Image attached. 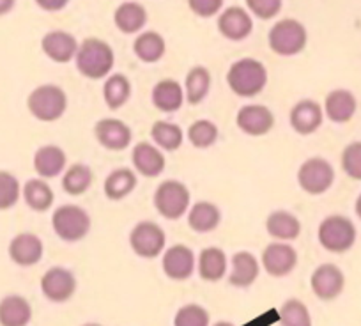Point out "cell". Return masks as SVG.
I'll return each instance as SVG.
<instances>
[{
    "mask_svg": "<svg viewBox=\"0 0 361 326\" xmlns=\"http://www.w3.org/2000/svg\"><path fill=\"white\" fill-rule=\"evenodd\" d=\"M227 84L234 95L241 98H253L260 95L267 84L266 66L252 57L239 59L228 69Z\"/></svg>",
    "mask_w": 361,
    "mask_h": 326,
    "instance_id": "cell-1",
    "label": "cell"
},
{
    "mask_svg": "<svg viewBox=\"0 0 361 326\" xmlns=\"http://www.w3.org/2000/svg\"><path fill=\"white\" fill-rule=\"evenodd\" d=\"M76 69L82 73L85 78L99 80L106 78L114 68V50L109 43L96 37H89L78 47L75 55Z\"/></svg>",
    "mask_w": 361,
    "mask_h": 326,
    "instance_id": "cell-2",
    "label": "cell"
},
{
    "mask_svg": "<svg viewBox=\"0 0 361 326\" xmlns=\"http://www.w3.org/2000/svg\"><path fill=\"white\" fill-rule=\"evenodd\" d=\"M29 112L43 123L59 121L68 110V96L64 89L54 84H44L34 89L27 99Z\"/></svg>",
    "mask_w": 361,
    "mask_h": 326,
    "instance_id": "cell-3",
    "label": "cell"
},
{
    "mask_svg": "<svg viewBox=\"0 0 361 326\" xmlns=\"http://www.w3.org/2000/svg\"><path fill=\"white\" fill-rule=\"evenodd\" d=\"M319 243L331 254H343L356 243V227L342 215H329L321 222L317 231Z\"/></svg>",
    "mask_w": 361,
    "mask_h": 326,
    "instance_id": "cell-4",
    "label": "cell"
},
{
    "mask_svg": "<svg viewBox=\"0 0 361 326\" xmlns=\"http://www.w3.org/2000/svg\"><path fill=\"white\" fill-rule=\"evenodd\" d=\"M51 227L62 241L76 243L89 234L90 217L83 207L76 204H64L54 211Z\"/></svg>",
    "mask_w": 361,
    "mask_h": 326,
    "instance_id": "cell-5",
    "label": "cell"
},
{
    "mask_svg": "<svg viewBox=\"0 0 361 326\" xmlns=\"http://www.w3.org/2000/svg\"><path fill=\"white\" fill-rule=\"evenodd\" d=\"M190 190L176 179H166L156 188L154 207L166 220H179L190 207Z\"/></svg>",
    "mask_w": 361,
    "mask_h": 326,
    "instance_id": "cell-6",
    "label": "cell"
},
{
    "mask_svg": "<svg viewBox=\"0 0 361 326\" xmlns=\"http://www.w3.org/2000/svg\"><path fill=\"white\" fill-rule=\"evenodd\" d=\"M308 41L307 29L298 20H282L269 30V47L275 54L290 57L305 50Z\"/></svg>",
    "mask_w": 361,
    "mask_h": 326,
    "instance_id": "cell-7",
    "label": "cell"
},
{
    "mask_svg": "<svg viewBox=\"0 0 361 326\" xmlns=\"http://www.w3.org/2000/svg\"><path fill=\"white\" fill-rule=\"evenodd\" d=\"M333 181H335V169L328 159L319 156L308 158L307 162L301 163L298 171V183L308 195H322L331 188Z\"/></svg>",
    "mask_w": 361,
    "mask_h": 326,
    "instance_id": "cell-8",
    "label": "cell"
},
{
    "mask_svg": "<svg viewBox=\"0 0 361 326\" xmlns=\"http://www.w3.org/2000/svg\"><path fill=\"white\" fill-rule=\"evenodd\" d=\"M166 245V234L156 222H138L130 232V247L138 258L154 259L163 254Z\"/></svg>",
    "mask_w": 361,
    "mask_h": 326,
    "instance_id": "cell-9",
    "label": "cell"
},
{
    "mask_svg": "<svg viewBox=\"0 0 361 326\" xmlns=\"http://www.w3.org/2000/svg\"><path fill=\"white\" fill-rule=\"evenodd\" d=\"M260 262H262L267 275L275 277V279H282V277H287L289 273H293L294 268H296L298 252L290 247L289 243H269L262 250Z\"/></svg>",
    "mask_w": 361,
    "mask_h": 326,
    "instance_id": "cell-10",
    "label": "cell"
},
{
    "mask_svg": "<svg viewBox=\"0 0 361 326\" xmlns=\"http://www.w3.org/2000/svg\"><path fill=\"white\" fill-rule=\"evenodd\" d=\"M310 287L315 296L322 301H331L342 294L345 287V277L336 265L326 262L315 268L310 277Z\"/></svg>",
    "mask_w": 361,
    "mask_h": 326,
    "instance_id": "cell-11",
    "label": "cell"
},
{
    "mask_svg": "<svg viewBox=\"0 0 361 326\" xmlns=\"http://www.w3.org/2000/svg\"><path fill=\"white\" fill-rule=\"evenodd\" d=\"M41 291L44 298L54 303H64L71 300L76 291V277L62 266H54L41 277Z\"/></svg>",
    "mask_w": 361,
    "mask_h": 326,
    "instance_id": "cell-12",
    "label": "cell"
},
{
    "mask_svg": "<svg viewBox=\"0 0 361 326\" xmlns=\"http://www.w3.org/2000/svg\"><path fill=\"white\" fill-rule=\"evenodd\" d=\"M161 268L170 280L185 282L195 272V254L186 245H173L163 254Z\"/></svg>",
    "mask_w": 361,
    "mask_h": 326,
    "instance_id": "cell-13",
    "label": "cell"
},
{
    "mask_svg": "<svg viewBox=\"0 0 361 326\" xmlns=\"http://www.w3.org/2000/svg\"><path fill=\"white\" fill-rule=\"evenodd\" d=\"M235 124L250 137H262L275 126V116L264 105H245L238 112Z\"/></svg>",
    "mask_w": 361,
    "mask_h": 326,
    "instance_id": "cell-14",
    "label": "cell"
},
{
    "mask_svg": "<svg viewBox=\"0 0 361 326\" xmlns=\"http://www.w3.org/2000/svg\"><path fill=\"white\" fill-rule=\"evenodd\" d=\"M94 137L109 151H123L131 144L133 133H131V128L123 121L105 117L96 123Z\"/></svg>",
    "mask_w": 361,
    "mask_h": 326,
    "instance_id": "cell-15",
    "label": "cell"
},
{
    "mask_svg": "<svg viewBox=\"0 0 361 326\" xmlns=\"http://www.w3.org/2000/svg\"><path fill=\"white\" fill-rule=\"evenodd\" d=\"M43 241L32 232H22L9 243V258L18 266L29 268L43 259Z\"/></svg>",
    "mask_w": 361,
    "mask_h": 326,
    "instance_id": "cell-16",
    "label": "cell"
},
{
    "mask_svg": "<svg viewBox=\"0 0 361 326\" xmlns=\"http://www.w3.org/2000/svg\"><path fill=\"white\" fill-rule=\"evenodd\" d=\"M324 114L322 107L314 99H301L293 107L289 114V123L293 130L300 135H312L321 128Z\"/></svg>",
    "mask_w": 361,
    "mask_h": 326,
    "instance_id": "cell-17",
    "label": "cell"
},
{
    "mask_svg": "<svg viewBox=\"0 0 361 326\" xmlns=\"http://www.w3.org/2000/svg\"><path fill=\"white\" fill-rule=\"evenodd\" d=\"M135 171L144 178H158L165 171V156L156 145L149 142H140L131 152Z\"/></svg>",
    "mask_w": 361,
    "mask_h": 326,
    "instance_id": "cell-18",
    "label": "cell"
},
{
    "mask_svg": "<svg viewBox=\"0 0 361 326\" xmlns=\"http://www.w3.org/2000/svg\"><path fill=\"white\" fill-rule=\"evenodd\" d=\"M218 30L231 41H243L252 34V16L243 8H228L218 18Z\"/></svg>",
    "mask_w": 361,
    "mask_h": 326,
    "instance_id": "cell-19",
    "label": "cell"
},
{
    "mask_svg": "<svg viewBox=\"0 0 361 326\" xmlns=\"http://www.w3.org/2000/svg\"><path fill=\"white\" fill-rule=\"evenodd\" d=\"M66 163H68V156H66L64 149L54 144L43 145L34 155V171L43 179L61 176L66 169Z\"/></svg>",
    "mask_w": 361,
    "mask_h": 326,
    "instance_id": "cell-20",
    "label": "cell"
},
{
    "mask_svg": "<svg viewBox=\"0 0 361 326\" xmlns=\"http://www.w3.org/2000/svg\"><path fill=\"white\" fill-rule=\"evenodd\" d=\"M41 48L54 62L59 64H66L71 61L78 52V43H76L75 36L64 32V30H51L41 41Z\"/></svg>",
    "mask_w": 361,
    "mask_h": 326,
    "instance_id": "cell-21",
    "label": "cell"
},
{
    "mask_svg": "<svg viewBox=\"0 0 361 326\" xmlns=\"http://www.w3.org/2000/svg\"><path fill=\"white\" fill-rule=\"evenodd\" d=\"M152 105L159 110V112L172 114L183 107L185 102V89L180 87L179 82L172 78H166L158 82V84L152 87Z\"/></svg>",
    "mask_w": 361,
    "mask_h": 326,
    "instance_id": "cell-22",
    "label": "cell"
},
{
    "mask_svg": "<svg viewBox=\"0 0 361 326\" xmlns=\"http://www.w3.org/2000/svg\"><path fill=\"white\" fill-rule=\"evenodd\" d=\"M357 110V102L354 95L347 89H335L326 96L324 112L333 123H347L354 117Z\"/></svg>",
    "mask_w": 361,
    "mask_h": 326,
    "instance_id": "cell-23",
    "label": "cell"
},
{
    "mask_svg": "<svg viewBox=\"0 0 361 326\" xmlns=\"http://www.w3.org/2000/svg\"><path fill=\"white\" fill-rule=\"evenodd\" d=\"M260 272L259 261L253 254L243 250L232 255L231 261V275H228V282L234 287H250L257 280Z\"/></svg>",
    "mask_w": 361,
    "mask_h": 326,
    "instance_id": "cell-24",
    "label": "cell"
},
{
    "mask_svg": "<svg viewBox=\"0 0 361 326\" xmlns=\"http://www.w3.org/2000/svg\"><path fill=\"white\" fill-rule=\"evenodd\" d=\"M32 319V307L20 294L0 300V326H27Z\"/></svg>",
    "mask_w": 361,
    "mask_h": 326,
    "instance_id": "cell-25",
    "label": "cell"
},
{
    "mask_svg": "<svg viewBox=\"0 0 361 326\" xmlns=\"http://www.w3.org/2000/svg\"><path fill=\"white\" fill-rule=\"evenodd\" d=\"M266 231L276 241H293L301 234V222L289 211H273L266 220Z\"/></svg>",
    "mask_w": 361,
    "mask_h": 326,
    "instance_id": "cell-26",
    "label": "cell"
},
{
    "mask_svg": "<svg viewBox=\"0 0 361 326\" xmlns=\"http://www.w3.org/2000/svg\"><path fill=\"white\" fill-rule=\"evenodd\" d=\"M221 222V211L216 204L209 203V200H199L190 207L188 213V225L192 231L200 232H211L220 225Z\"/></svg>",
    "mask_w": 361,
    "mask_h": 326,
    "instance_id": "cell-27",
    "label": "cell"
},
{
    "mask_svg": "<svg viewBox=\"0 0 361 326\" xmlns=\"http://www.w3.org/2000/svg\"><path fill=\"white\" fill-rule=\"evenodd\" d=\"M197 270H199V275L202 280L218 282L227 273V255L218 247L204 248L199 255V261H197Z\"/></svg>",
    "mask_w": 361,
    "mask_h": 326,
    "instance_id": "cell-28",
    "label": "cell"
},
{
    "mask_svg": "<svg viewBox=\"0 0 361 326\" xmlns=\"http://www.w3.org/2000/svg\"><path fill=\"white\" fill-rule=\"evenodd\" d=\"M137 186V174L131 169H116L110 172L105 179V190L106 199L110 200H123L130 195Z\"/></svg>",
    "mask_w": 361,
    "mask_h": 326,
    "instance_id": "cell-29",
    "label": "cell"
},
{
    "mask_svg": "<svg viewBox=\"0 0 361 326\" xmlns=\"http://www.w3.org/2000/svg\"><path fill=\"white\" fill-rule=\"evenodd\" d=\"M27 206L37 213H44L54 206L55 193L44 179H29L22 190Z\"/></svg>",
    "mask_w": 361,
    "mask_h": 326,
    "instance_id": "cell-30",
    "label": "cell"
},
{
    "mask_svg": "<svg viewBox=\"0 0 361 326\" xmlns=\"http://www.w3.org/2000/svg\"><path fill=\"white\" fill-rule=\"evenodd\" d=\"M114 22L121 32L135 34L147 22V13H145L144 6H140L138 2H124L117 8Z\"/></svg>",
    "mask_w": 361,
    "mask_h": 326,
    "instance_id": "cell-31",
    "label": "cell"
},
{
    "mask_svg": "<svg viewBox=\"0 0 361 326\" xmlns=\"http://www.w3.org/2000/svg\"><path fill=\"white\" fill-rule=\"evenodd\" d=\"M211 89V73L204 66H195L186 75L185 96L190 105H199L207 98Z\"/></svg>",
    "mask_w": 361,
    "mask_h": 326,
    "instance_id": "cell-32",
    "label": "cell"
},
{
    "mask_svg": "<svg viewBox=\"0 0 361 326\" xmlns=\"http://www.w3.org/2000/svg\"><path fill=\"white\" fill-rule=\"evenodd\" d=\"M131 96V84L128 76L116 73V75H110L105 80V85H103V98H105L106 107L110 110H119L121 107H124L128 103Z\"/></svg>",
    "mask_w": 361,
    "mask_h": 326,
    "instance_id": "cell-33",
    "label": "cell"
},
{
    "mask_svg": "<svg viewBox=\"0 0 361 326\" xmlns=\"http://www.w3.org/2000/svg\"><path fill=\"white\" fill-rule=\"evenodd\" d=\"M133 50H135V55H137L142 62L154 64V62H158L159 59L165 55L166 44H165V40H163L158 32L149 30V32L140 34V36L135 40Z\"/></svg>",
    "mask_w": 361,
    "mask_h": 326,
    "instance_id": "cell-34",
    "label": "cell"
},
{
    "mask_svg": "<svg viewBox=\"0 0 361 326\" xmlns=\"http://www.w3.org/2000/svg\"><path fill=\"white\" fill-rule=\"evenodd\" d=\"M92 171L85 163H73L71 167L64 172L62 178V188L69 195H82L92 185Z\"/></svg>",
    "mask_w": 361,
    "mask_h": 326,
    "instance_id": "cell-35",
    "label": "cell"
},
{
    "mask_svg": "<svg viewBox=\"0 0 361 326\" xmlns=\"http://www.w3.org/2000/svg\"><path fill=\"white\" fill-rule=\"evenodd\" d=\"M151 137L158 147L165 151H176L185 140V133L179 124L166 123V121H156L151 128Z\"/></svg>",
    "mask_w": 361,
    "mask_h": 326,
    "instance_id": "cell-36",
    "label": "cell"
},
{
    "mask_svg": "<svg viewBox=\"0 0 361 326\" xmlns=\"http://www.w3.org/2000/svg\"><path fill=\"white\" fill-rule=\"evenodd\" d=\"M280 325L282 326H312V315L307 305L298 298H289L280 307Z\"/></svg>",
    "mask_w": 361,
    "mask_h": 326,
    "instance_id": "cell-37",
    "label": "cell"
},
{
    "mask_svg": "<svg viewBox=\"0 0 361 326\" xmlns=\"http://www.w3.org/2000/svg\"><path fill=\"white\" fill-rule=\"evenodd\" d=\"M218 126L207 119H199L188 128V140L197 149H207L218 140Z\"/></svg>",
    "mask_w": 361,
    "mask_h": 326,
    "instance_id": "cell-38",
    "label": "cell"
},
{
    "mask_svg": "<svg viewBox=\"0 0 361 326\" xmlns=\"http://www.w3.org/2000/svg\"><path fill=\"white\" fill-rule=\"evenodd\" d=\"M209 312L197 303L180 307L173 318V326H209Z\"/></svg>",
    "mask_w": 361,
    "mask_h": 326,
    "instance_id": "cell-39",
    "label": "cell"
},
{
    "mask_svg": "<svg viewBox=\"0 0 361 326\" xmlns=\"http://www.w3.org/2000/svg\"><path fill=\"white\" fill-rule=\"evenodd\" d=\"M20 183L11 172L0 171V211L11 210L20 199Z\"/></svg>",
    "mask_w": 361,
    "mask_h": 326,
    "instance_id": "cell-40",
    "label": "cell"
},
{
    "mask_svg": "<svg viewBox=\"0 0 361 326\" xmlns=\"http://www.w3.org/2000/svg\"><path fill=\"white\" fill-rule=\"evenodd\" d=\"M342 169L350 179L361 181V142H353L343 149Z\"/></svg>",
    "mask_w": 361,
    "mask_h": 326,
    "instance_id": "cell-41",
    "label": "cell"
},
{
    "mask_svg": "<svg viewBox=\"0 0 361 326\" xmlns=\"http://www.w3.org/2000/svg\"><path fill=\"white\" fill-rule=\"evenodd\" d=\"M283 0H246V6L255 16L262 20L275 18L282 9Z\"/></svg>",
    "mask_w": 361,
    "mask_h": 326,
    "instance_id": "cell-42",
    "label": "cell"
},
{
    "mask_svg": "<svg viewBox=\"0 0 361 326\" xmlns=\"http://www.w3.org/2000/svg\"><path fill=\"white\" fill-rule=\"evenodd\" d=\"M190 9L202 18L216 15L224 6V0H188Z\"/></svg>",
    "mask_w": 361,
    "mask_h": 326,
    "instance_id": "cell-43",
    "label": "cell"
},
{
    "mask_svg": "<svg viewBox=\"0 0 361 326\" xmlns=\"http://www.w3.org/2000/svg\"><path fill=\"white\" fill-rule=\"evenodd\" d=\"M69 0H36V4L39 6L41 9H44V11H61V9H64L66 6H68Z\"/></svg>",
    "mask_w": 361,
    "mask_h": 326,
    "instance_id": "cell-44",
    "label": "cell"
},
{
    "mask_svg": "<svg viewBox=\"0 0 361 326\" xmlns=\"http://www.w3.org/2000/svg\"><path fill=\"white\" fill-rule=\"evenodd\" d=\"M15 8V0H0V16L8 15Z\"/></svg>",
    "mask_w": 361,
    "mask_h": 326,
    "instance_id": "cell-45",
    "label": "cell"
},
{
    "mask_svg": "<svg viewBox=\"0 0 361 326\" xmlns=\"http://www.w3.org/2000/svg\"><path fill=\"white\" fill-rule=\"evenodd\" d=\"M356 215L361 218V195L356 199Z\"/></svg>",
    "mask_w": 361,
    "mask_h": 326,
    "instance_id": "cell-46",
    "label": "cell"
},
{
    "mask_svg": "<svg viewBox=\"0 0 361 326\" xmlns=\"http://www.w3.org/2000/svg\"><path fill=\"white\" fill-rule=\"evenodd\" d=\"M213 326H235V325L231 321H218V322H214Z\"/></svg>",
    "mask_w": 361,
    "mask_h": 326,
    "instance_id": "cell-47",
    "label": "cell"
},
{
    "mask_svg": "<svg viewBox=\"0 0 361 326\" xmlns=\"http://www.w3.org/2000/svg\"><path fill=\"white\" fill-rule=\"evenodd\" d=\"M82 326H103V325H99V322H85V325Z\"/></svg>",
    "mask_w": 361,
    "mask_h": 326,
    "instance_id": "cell-48",
    "label": "cell"
}]
</instances>
